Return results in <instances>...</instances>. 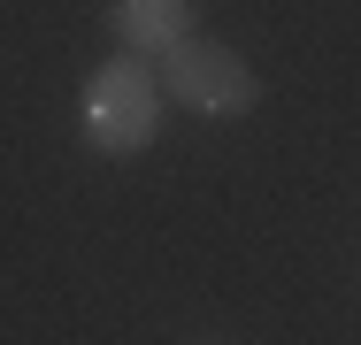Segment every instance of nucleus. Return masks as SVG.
Segmentation results:
<instances>
[{
    "label": "nucleus",
    "instance_id": "1",
    "mask_svg": "<svg viewBox=\"0 0 361 345\" xmlns=\"http://www.w3.org/2000/svg\"><path fill=\"white\" fill-rule=\"evenodd\" d=\"M77 131L92 153H146L154 131H161V77L139 62V54H116V62H100L85 77V92H77Z\"/></svg>",
    "mask_w": 361,
    "mask_h": 345
},
{
    "label": "nucleus",
    "instance_id": "3",
    "mask_svg": "<svg viewBox=\"0 0 361 345\" xmlns=\"http://www.w3.org/2000/svg\"><path fill=\"white\" fill-rule=\"evenodd\" d=\"M108 23H116L123 54H139V62H161L169 46H185V39H192V23H200V0H116V8H108Z\"/></svg>",
    "mask_w": 361,
    "mask_h": 345
},
{
    "label": "nucleus",
    "instance_id": "2",
    "mask_svg": "<svg viewBox=\"0 0 361 345\" xmlns=\"http://www.w3.org/2000/svg\"><path fill=\"white\" fill-rule=\"evenodd\" d=\"M161 100H177V108H192V115H246L254 100H262V77L238 62L231 46L216 39H185V46H169L161 54Z\"/></svg>",
    "mask_w": 361,
    "mask_h": 345
}]
</instances>
